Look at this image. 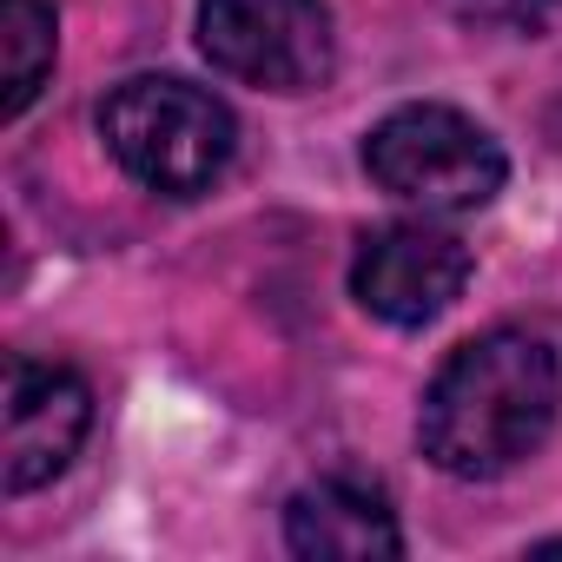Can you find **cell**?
I'll return each mask as SVG.
<instances>
[{"mask_svg":"<svg viewBox=\"0 0 562 562\" xmlns=\"http://www.w3.org/2000/svg\"><path fill=\"white\" fill-rule=\"evenodd\" d=\"M555 404H562L555 351L516 325H496L443 358L417 411V443L443 476L490 483L516 470L529 450H542Z\"/></svg>","mask_w":562,"mask_h":562,"instance_id":"6da1fadb","label":"cell"},{"mask_svg":"<svg viewBox=\"0 0 562 562\" xmlns=\"http://www.w3.org/2000/svg\"><path fill=\"white\" fill-rule=\"evenodd\" d=\"M100 139L120 172L159 199H199L238 153V120L218 93L179 74H133L100 106Z\"/></svg>","mask_w":562,"mask_h":562,"instance_id":"7a4b0ae2","label":"cell"},{"mask_svg":"<svg viewBox=\"0 0 562 562\" xmlns=\"http://www.w3.org/2000/svg\"><path fill=\"white\" fill-rule=\"evenodd\" d=\"M364 172L378 192L417 212H476L503 192V146L457 106H397L364 139Z\"/></svg>","mask_w":562,"mask_h":562,"instance_id":"3957f363","label":"cell"},{"mask_svg":"<svg viewBox=\"0 0 562 562\" xmlns=\"http://www.w3.org/2000/svg\"><path fill=\"white\" fill-rule=\"evenodd\" d=\"M199 47L225 80L258 93H312L338 60L325 0H199Z\"/></svg>","mask_w":562,"mask_h":562,"instance_id":"277c9868","label":"cell"},{"mask_svg":"<svg viewBox=\"0 0 562 562\" xmlns=\"http://www.w3.org/2000/svg\"><path fill=\"white\" fill-rule=\"evenodd\" d=\"M463 285H470V245L424 218L371 232L351 258V299L397 331L443 318L463 299Z\"/></svg>","mask_w":562,"mask_h":562,"instance_id":"5b68a950","label":"cell"},{"mask_svg":"<svg viewBox=\"0 0 562 562\" xmlns=\"http://www.w3.org/2000/svg\"><path fill=\"white\" fill-rule=\"evenodd\" d=\"M0 417H8V430H0V490L27 496L80 457V443L93 430V391L80 371L14 351L8 358V411Z\"/></svg>","mask_w":562,"mask_h":562,"instance_id":"8992f818","label":"cell"},{"mask_svg":"<svg viewBox=\"0 0 562 562\" xmlns=\"http://www.w3.org/2000/svg\"><path fill=\"white\" fill-rule=\"evenodd\" d=\"M285 542L292 555L312 562H371V555H404V529L384 503V490L358 476H318L285 503Z\"/></svg>","mask_w":562,"mask_h":562,"instance_id":"52a82bcc","label":"cell"},{"mask_svg":"<svg viewBox=\"0 0 562 562\" xmlns=\"http://www.w3.org/2000/svg\"><path fill=\"white\" fill-rule=\"evenodd\" d=\"M60 21L47 0H0V120H21L54 74Z\"/></svg>","mask_w":562,"mask_h":562,"instance_id":"ba28073f","label":"cell"},{"mask_svg":"<svg viewBox=\"0 0 562 562\" xmlns=\"http://www.w3.org/2000/svg\"><path fill=\"white\" fill-rule=\"evenodd\" d=\"M470 27H496V34H536L562 0H450Z\"/></svg>","mask_w":562,"mask_h":562,"instance_id":"9c48e42d","label":"cell"}]
</instances>
